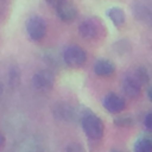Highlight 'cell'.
<instances>
[{"label":"cell","mask_w":152,"mask_h":152,"mask_svg":"<svg viewBox=\"0 0 152 152\" xmlns=\"http://www.w3.org/2000/svg\"><path fill=\"white\" fill-rule=\"evenodd\" d=\"M132 13L139 21L150 23L152 12L148 0H134L132 2Z\"/></svg>","instance_id":"ba28073f"},{"label":"cell","mask_w":152,"mask_h":152,"mask_svg":"<svg viewBox=\"0 0 152 152\" xmlns=\"http://www.w3.org/2000/svg\"><path fill=\"white\" fill-rule=\"evenodd\" d=\"M62 61L70 68H80L87 61V52L78 45H68L62 52Z\"/></svg>","instance_id":"277c9868"},{"label":"cell","mask_w":152,"mask_h":152,"mask_svg":"<svg viewBox=\"0 0 152 152\" xmlns=\"http://www.w3.org/2000/svg\"><path fill=\"white\" fill-rule=\"evenodd\" d=\"M102 104L112 114L121 113L126 107V102H125L124 97H121L120 95L113 94V93H109L104 96V99L102 101Z\"/></svg>","instance_id":"9c48e42d"},{"label":"cell","mask_w":152,"mask_h":152,"mask_svg":"<svg viewBox=\"0 0 152 152\" xmlns=\"http://www.w3.org/2000/svg\"><path fill=\"white\" fill-rule=\"evenodd\" d=\"M25 28L27 36L33 42H40L46 34V23L38 14L27 18L25 23Z\"/></svg>","instance_id":"5b68a950"},{"label":"cell","mask_w":152,"mask_h":152,"mask_svg":"<svg viewBox=\"0 0 152 152\" xmlns=\"http://www.w3.org/2000/svg\"><path fill=\"white\" fill-rule=\"evenodd\" d=\"M93 70L97 76H101V77L110 76L115 72V64L110 59L100 58L94 63Z\"/></svg>","instance_id":"8fae6325"},{"label":"cell","mask_w":152,"mask_h":152,"mask_svg":"<svg viewBox=\"0 0 152 152\" xmlns=\"http://www.w3.org/2000/svg\"><path fill=\"white\" fill-rule=\"evenodd\" d=\"M112 152H120V151H116V150H113Z\"/></svg>","instance_id":"7402d4cb"},{"label":"cell","mask_w":152,"mask_h":152,"mask_svg":"<svg viewBox=\"0 0 152 152\" xmlns=\"http://www.w3.org/2000/svg\"><path fill=\"white\" fill-rule=\"evenodd\" d=\"M81 126L86 135L93 140H99L104 134V124L103 121L90 109H87V112L82 115L80 119Z\"/></svg>","instance_id":"6da1fadb"},{"label":"cell","mask_w":152,"mask_h":152,"mask_svg":"<svg viewBox=\"0 0 152 152\" xmlns=\"http://www.w3.org/2000/svg\"><path fill=\"white\" fill-rule=\"evenodd\" d=\"M87 109L88 108H84L82 106H75L69 102H58L53 107V115L62 121L72 122L80 120L82 115L87 112Z\"/></svg>","instance_id":"3957f363"},{"label":"cell","mask_w":152,"mask_h":152,"mask_svg":"<svg viewBox=\"0 0 152 152\" xmlns=\"http://www.w3.org/2000/svg\"><path fill=\"white\" fill-rule=\"evenodd\" d=\"M122 91L124 94L129 97V99H137L140 93H141V89H142V86L134 78L132 77L128 72L122 78Z\"/></svg>","instance_id":"30bf717a"},{"label":"cell","mask_w":152,"mask_h":152,"mask_svg":"<svg viewBox=\"0 0 152 152\" xmlns=\"http://www.w3.org/2000/svg\"><path fill=\"white\" fill-rule=\"evenodd\" d=\"M2 93H4V87H2V84H1V82H0V97H1Z\"/></svg>","instance_id":"44dd1931"},{"label":"cell","mask_w":152,"mask_h":152,"mask_svg":"<svg viewBox=\"0 0 152 152\" xmlns=\"http://www.w3.org/2000/svg\"><path fill=\"white\" fill-rule=\"evenodd\" d=\"M65 152H86V150H84V147H83L80 142L72 141V142H70V144L66 146Z\"/></svg>","instance_id":"2e32d148"},{"label":"cell","mask_w":152,"mask_h":152,"mask_svg":"<svg viewBox=\"0 0 152 152\" xmlns=\"http://www.w3.org/2000/svg\"><path fill=\"white\" fill-rule=\"evenodd\" d=\"M114 125H116L118 127H124V128H128L134 126V119L132 115L129 114H124V115H118L114 118L113 120Z\"/></svg>","instance_id":"9a60e30c"},{"label":"cell","mask_w":152,"mask_h":152,"mask_svg":"<svg viewBox=\"0 0 152 152\" xmlns=\"http://www.w3.org/2000/svg\"><path fill=\"white\" fill-rule=\"evenodd\" d=\"M142 87L144 86H146V84H148V82H150V74H148V70L145 68V66H137V68H134V69H132V70H129L128 71Z\"/></svg>","instance_id":"4fadbf2b"},{"label":"cell","mask_w":152,"mask_h":152,"mask_svg":"<svg viewBox=\"0 0 152 152\" xmlns=\"http://www.w3.org/2000/svg\"><path fill=\"white\" fill-rule=\"evenodd\" d=\"M53 7L57 17L64 23H72L77 17V8L70 0H59Z\"/></svg>","instance_id":"52a82bcc"},{"label":"cell","mask_w":152,"mask_h":152,"mask_svg":"<svg viewBox=\"0 0 152 152\" xmlns=\"http://www.w3.org/2000/svg\"><path fill=\"white\" fill-rule=\"evenodd\" d=\"M5 5H6L5 1H4V0H0V14H2V13L5 12V8H6Z\"/></svg>","instance_id":"d6986e66"},{"label":"cell","mask_w":152,"mask_h":152,"mask_svg":"<svg viewBox=\"0 0 152 152\" xmlns=\"http://www.w3.org/2000/svg\"><path fill=\"white\" fill-rule=\"evenodd\" d=\"M134 152H151L152 145H151V139L148 135H140L133 146Z\"/></svg>","instance_id":"5bb4252c"},{"label":"cell","mask_w":152,"mask_h":152,"mask_svg":"<svg viewBox=\"0 0 152 152\" xmlns=\"http://www.w3.org/2000/svg\"><path fill=\"white\" fill-rule=\"evenodd\" d=\"M5 142H6V139H5V135L0 132V150L5 146Z\"/></svg>","instance_id":"ac0fdd59"},{"label":"cell","mask_w":152,"mask_h":152,"mask_svg":"<svg viewBox=\"0 0 152 152\" xmlns=\"http://www.w3.org/2000/svg\"><path fill=\"white\" fill-rule=\"evenodd\" d=\"M107 15L110 19V21L113 23V25L116 26V27H121L125 24V20H126L125 12L118 6H113V7L108 8L107 10Z\"/></svg>","instance_id":"7c38bea8"},{"label":"cell","mask_w":152,"mask_h":152,"mask_svg":"<svg viewBox=\"0 0 152 152\" xmlns=\"http://www.w3.org/2000/svg\"><path fill=\"white\" fill-rule=\"evenodd\" d=\"M32 86L39 93H49L55 86L53 72L48 69L37 71L32 77Z\"/></svg>","instance_id":"8992f818"},{"label":"cell","mask_w":152,"mask_h":152,"mask_svg":"<svg viewBox=\"0 0 152 152\" xmlns=\"http://www.w3.org/2000/svg\"><path fill=\"white\" fill-rule=\"evenodd\" d=\"M142 122H144L145 128H146L147 131H150V128H151V112H147V113L145 114Z\"/></svg>","instance_id":"e0dca14e"},{"label":"cell","mask_w":152,"mask_h":152,"mask_svg":"<svg viewBox=\"0 0 152 152\" xmlns=\"http://www.w3.org/2000/svg\"><path fill=\"white\" fill-rule=\"evenodd\" d=\"M48 1H49V2H50L52 6H55V5H56V4H57L59 0H48Z\"/></svg>","instance_id":"ffe728a7"},{"label":"cell","mask_w":152,"mask_h":152,"mask_svg":"<svg viewBox=\"0 0 152 152\" xmlns=\"http://www.w3.org/2000/svg\"><path fill=\"white\" fill-rule=\"evenodd\" d=\"M80 34L88 40L101 39L106 36V26L99 18H87L78 26Z\"/></svg>","instance_id":"7a4b0ae2"}]
</instances>
